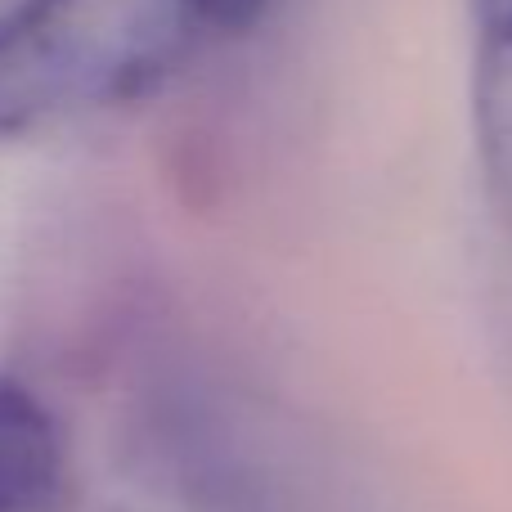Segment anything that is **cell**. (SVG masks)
Here are the masks:
<instances>
[{
	"label": "cell",
	"instance_id": "obj_1",
	"mask_svg": "<svg viewBox=\"0 0 512 512\" xmlns=\"http://www.w3.org/2000/svg\"><path fill=\"white\" fill-rule=\"evenodd\" d=\"M212 36L203 0H9L0 140L153 95Z\"/></svg>",
	"mask_w": 512,
	"mask_h": 512
},
{
	"label": "cell",
	"instance_id": "obj_3",
	"mask_svg": "<svg viewBox=\"0 0 512 512\" xmlns=\"http://www.w3.org/2000/svg\"><path fill=\"white\" fill-rule=\"evenodd\" d=\"M472 126L486 176L512 212V0H468Z\"/></svg>",
	"mask_w": 512,
	"mask_h": 512
},
{
	"label": "cell",
	"instance_id": "obj_4",
	"mask_svg": "<svg viewBox=\"0 0 512 512\" xmlns=\"http://www.w3.org/2000/svg\"><path fill=\"white\" fill-rule=\"evenodd\" d=\"M265 5L270 0H203V14L212 36H239L265 14Z\"/></svg>",
	"mask_w": 512,
	"mask_h": 512
},
{
	"label": "cell",
	"instance_id": "obj_2",
	"mask_svg": "<svg viewBox=\"0 0 512 512\" xmlns=\"http://www.w3.org/2000/svg\"><path fill=\"white\" fill-rule=\"evenodd\" d=\"M68 486L59 418L27 387L0 378V512H63Z\"/></svg>",
	"mask_w": 512,
	"mask_h": 512
}]
</instances>
